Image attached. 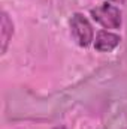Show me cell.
<instances>
[{
	"label": "cell",
	"mask_w": 127,
	"mask_h": 129,
	"mask_svg": "<svg viewBox=\"0 0 127 129\" xmlns=\"http://www.w3.org/2000/svg\"><path fill=\"white\" fill-rule=\"evenodd\" d=\"M91 17L96 23L103 26L105 29H120L123 23L121 11L109 3H103L91 9Z\"/></svg>",
	"instance_id": "1"
},
{
	"label": "cell",
	"mask_w": 127,
	"mask_h": 129,
	"mask_svg": "<svg viewBox=\"0 0 127 129\" xmlns=\"http://www.w3.org/2000/svg\"><path fill=\"white\" fill-rule=\"evenodd\" d=\"M70 33L79 47H88L93 42L94 33L90 21L82 14H73L70 18Z\"/></svg>",
	"instance_id": "2"
},
{
	"label": "cell",
	"mask_w": 127,
	"mask_h": 129,
	"mask_svg": "<svg viewBox=\"0 0 127 129\" xmlns=\"http://www.w3.org/2000/svg\"><path fill=\"white\" fill-rule=\"evenodd\" d=\"M55 129H66V128H64V126H57Z\"/></svg>",
	"instance_id": "5"
},
{
	"label": "cell",
	"mask_w": 127,
	"mask_h": 129,
	"mask_svg": "<svg viewBox=\"0 0 127 129\" xmlns=\"http://www.w3.org/2000/svg\"><path fill=\"white\" fill-rule=\"evenodd\" d=\"M120 41H121V38L118 35H115L112 32L102 30V32L97 33V36H96L94 48L97 51H100V53H109V51L115 50L120 45Z\"/></svg>",
	"instance_id": "3"
},
{
	"label": "cell",
	"mask_w": 127,
	"mask_h": 129,
	"mask_svg": "<svg viewBox=\"0 0 127 129\" xmlns=\"http://www.w3.org/2000/svg\"><path fill=\"white\" fill-rule=\"evenodd\" d=\"M12 33H14V24L9 18V15L6 12H2V53H6V48H8V44L12 38Z\"/></svg>",
	"instance_id": "4"
}]
</instances>
